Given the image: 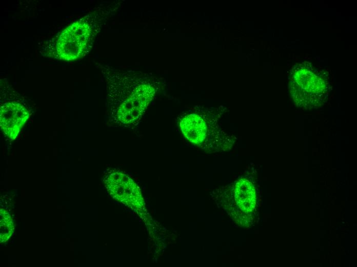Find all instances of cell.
Listing matches in <instances>:
<instances>
[{
  "mask_svg": "<svg viewBox=\"0 0 357 267\" xmlns=\"http://www.w3.org/2000/svg\"><path fill=\"white\" fill-rule=\"evenodd\" d=\"M96 64L106 83V116L110 125L134 127L160 89L162 79L151 73Z\"/></svg>",
  "mask_w": 357,
  "mask_h": 267,
  "instance_id": "1",
  "label": "cell"
},
{
  "mask_svg": "<svg viewBox=\"0 0 357 267\" xmlns=\"http://www.w3.org/2000/svg\"><path fill=\"white\" fill-rule=\"evenodd\" d=\"M116 5L99 7L71 24L41 47L44 56L72 61L85 56L91 50L105 21Z\"/></svg>",
  "mask_w": 357,
  "mask_h": 267,
  "instance_id": "2",
  "label": "cell"
},
{
  "mask_svg": "<svg viewBox=\"0 0 357 267\" xmlns=\"http://www.w3.org/2000/svg\"><path fill=\"white\" fill-rule=\"evenodd\" d=\"M294 72L290 85L291 91L298 105H316L320 103L327 92V82L323 76L305 68H297Z\"/></svg>",
  "mask_w": 357,
  "mask_h": 267,
  "instance_id": "3",
  "label": "cell"
},
{
  "mask_svg": "<svg viewBox=\"0 0 357 267\" xmlns=\"http://www.w3.org/2000/svg\"><path fill=\"white\" fill-rule=\"evenodd\" d=\"M180 126L183 135L190 142L195 144L209 146L213 142L215 146L219 140L222 141V131L218 125H210L209 122L203 116L195 113H190L183 117Z\"/></svg>",
  "mask_w": 357,
  "mask_h": 267,
  "instance_id": "4",
  "label": "cell"
},
{
  "mask_svg": "<svg viewBox=\"0 0 357 267\" xmlns=\"http://www.w3.org/2000/svg\"><path fill=\"white\" fill-rule=\"evenodd\" d=\"M30 117V112L22 102L13 99L1 103L0 126L4 135L15 139Z\"/></svg>",
  "mask_w": 357,
  "mask_h": 267,
  "instance_id": "5",
  "label": "cell"
},
{
  "mask_svg": "<svg viewBox=\"0 0 357 267\" xmlns=\"http://www.w3.org/2000/svg\"><path fill=\"white\" fill-rule=\"evenodd\" d=\"M234 198L239 207L250 213L255 207L256 197L254 186L247 178L238 180L234 186Z\"/></svg>",
  "mask_w": 357,
  "mask_h": 267,
  "instance_id": "6",
  "label": "cell"
},
{
  "mask_svg": "<svg viewBox=\"0 0 357 267\" xmlns=\"http://www.w3.org/2000/svg\"><path fill=\"white\" fill-rule=\"evenodd\" d=\"M151 213L152 214H153V210H151Z\"/></svg>",
  "mask_w": 357,
  "mask_h": 267,
  "instance_id": "7",
  "label": "cell"
},
{
  "mask_svg": "<svg viewBox=\"0 0 357 267\" xmlns=\"http://www.w3.org/2000/svg\"><path fill=\"white\" fill-rule=\"evenodd\" d=\"M142 230H143L144 231H145V228H143V227H142Z\"/></svg>",
  "mask_w": 357,
  "mask_h": 267,
  "instance_id": "8",
  "label": "cell"
}]
</instances>
